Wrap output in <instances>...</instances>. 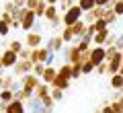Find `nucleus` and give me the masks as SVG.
Wrapping results in <instances>:
<instances>
[{"label": "nucleus", "instance_id": "16", "mask_svg": "<svg viewBox=\"0 0 123 113\" xmlns=\"http://www.w3.org/2000/svg\"><path fill=\"white\" fill-rule=\"evenodd\" d=\"M6 113H27V105L23 101H12V103H8Z\"/></svg>", "mask_w": 123, "mask_h": 113}, {"label": "nucleus", "instance_id": "42", "mask_svg": "<svg viewBox=\"0 0 123 113\" xmlns=\"http://www.w3.org/2000/svg\"><path fill=\"white\" fill-rule=\"evenodd\" d=\"M115 47H117L119 52H121V49H123V33L119 35V39H117V45H115Z\"/></svg>", "mask_w": 123, "mask_h": 113}, {"label": "nucleus", "instance_id": "24", "mask_svg": "<svg viewBox=\"0 0 123 113\" xmlns=\"http://www.w3.org/2000/svg\"><path fill=\"white\" fill-rule=\"evenodd\" d=\"M10 31H12L10 23H8V21H4V19H0V37H8Z\"/></svg>", "mask_w": 123, "mask_h": 113}, {"label": "nucleus", "instance_id": "31", "mask_svg": "<svg viewBox=\"0 0 123 113\" xmlns=\"http://www.w3.org/2000/svg\"><path fill=\"white\" fill-rule=\"evenodd\" d=\"M74 4H78V2H74V0H60V6H62V10L66 13L68 8H72Z\"/></svg>", "mask_w": 123, "mask_h": 113}, {"label": "nucleus", "instance_id": "23", "mask_svg": "<svg viewBox=\"0 0 123 113\" xmlns=\"http://www.w3.org/2000/svg\"><path fill=\"white\" fill-rule=\"evenodd\" d=\"M8 49H10V52H14V53H21L23 49H25V43L18 41V39H12V41H8Z\"/></svg>", "mask_w": 123, "mask_h": 113}, {"label": "nucleus", "instance_id": "32", "mask_svg": "<svg viewBox=\"0 0 123 113\" xmlns=\"http://www.w3.org/2000/svg\"><path fill=\"white\" fill-rule=\"evenodd\" d=\"M51 99L55 101V103L62 101V99H64V91H60V88H51Z\"/></svg>", "mask_w": 123, "mask_h": 113}, {"label": "nucleus", "instance_id": "34", "mask_svg": "<svg viewBox=\"0 0 123 113\" xmlns=\"http://www.w3.org/2000/svg\"><path fill=\"white\" fill-rule=\"evenodd\" d=\"M117 39H119V35L111 33V35H109V39H107V43H105V47H113V45H117Z\"/></svg>", "mask_w": 123, "mask_h": 113}, {"label": "nucleus", "instance_id": "30", "mask_svg": "<svg viewBox=\"0 0 123 113\" xmlns=\"http://www.w3.org/2000/svg\"><path fill=\"white\" fill-rule=\"evenodd\" d=\"M45 68H47L45 64H37L35 68H33V74H35L37 78H41V76H43V72H45Z\"/></svg>", "mask_w": 123, "mask_h": 113}, {"label": "nucleus", "instance_id": "41", "mask_svg": "<svg viewBox=\"0 0 123 113\" xmlns=\"http://www.w3.org/2000/svg\"><path fill=\"white\" fill-rule=\"evenodd\" d=\"M97 74H101V76H103V74H107V62H105V64H101V66H97Z\"/></svg>", "mask_w": 123, "mask_h": 113}, {"label": "nucleus", "instance_id": "35", "mask_svg": "<svg viewBox=\"0 0 123 113\" xmlns=\"http://www.w3.org/2000/svg\"><path fill=\"white\" fill-rule=\"evenodd\" d=\"M31 52H33V49L25 47V49H23L21 53H18V60H31Z\"/></svg>", "mask_w": 123, "mask_h": 113}, {"label": "nucleus", "instance_id": "12", "mask_svg": "<svg viewBox=\"0 0 123 113\" xmlns=\"http://www.w3.org/2000/svg\"><path fill=\"white\" fill-rule=\"evenodd\" d=\"M27 113H43L45 109H43V103H41L37 97H33L31 101H27Z\"/></svg>", "mask_w": 123, "mask_h": 113}, {"label": "nucleus", "instance_id": "13", "mask_svg": "<svg viewBox=\"0 0 123 113\" xmlns=\"http://www.w3.org/2000/svg\"><path fill=\"white\" fill-rule=\"evenodd\" d=\"M57 78V68L55 66H51V68H45V72H43V76H41V80H43L45 84H49L51 86V82Z\"/></svg>", "mask_w": 123, "mask_h": 113}, {"label": "nucleus", "instance_id": "2", "mask_svg": "<svg viewBox=\"0 0 123 113\" xmlns=\"http://www.w3.org/2000/svg\"><path fill=\"white\" fill-rule=\"evenodd\" d=\"M37 21H39V19L35 17V13L29 10V8H25L23 10V19H21V29L27 31V33H31V31H33V25H35Z\"/></svg>", "mask_w": 123, "mask_h": 113}, {"label": "nucleus", "instance_id": "25", "mask_svg": "<svg viewBox=\"0 0 123 113\" xmlns=\"http://www.w3.org/2000/svg\"><path fill=\"white\" fill-rule=\"evenodd\" d=\"M107 21V25H113V23H117V14H115V10L113 8H105V17H103Z\"/></svg>", "mask_w": 123, "mask_h": 113}, {"label": "nucleus", "instance_id": "19", "mask_svg": "<svg viewBox=\"0 0 123 113\" xmlns=\"http://www.w3.org/2000/svg\"><path fill=\"white\" fill-rule=\"evenodd\" d=\"M72 72H74V66L72 64H62L60 68H57V74L64 76V78H68V80H72Z\"/></svg>", "mask_w": 123, "mask_h": 113}, {"label": "nucleus", "instance_id": "20", "mask_svg": "<svg viewBox=\"0 0 123 113\" xmlns=\"http://www.w3.org/2000/svg\"><path fill=\"white\" fill-rule=\"evenodd\" d=\"M109 84H111L113 91H123V76H121V74L111 76V78H109Z\"/></svg>", "mask_w": 123, "mask_h": 113}, {"label": "nucleus", "instance_id": "7", "mask_svg": "<svg viewBox=\"0 0 123 113\" xmlns=\"http://www.w3.org/2000/svg\"><path fill=\"white\" fill-rule=\"evenodd\" d=\"M90 62L94 66H101L107 62V49L105 47H97V45H92L90 49Z\"/></svg>", "mask_w": 123, "mask_h": 113}, {"label": "nucleus", "instance_id": "22", "mask_svg": "<svg viewBox=\"0 0 123 113\" xmlns=\"http://www.w3.org/2000/svg\"><path fill=\"white\" fill-rule=\"evenodd\" d=\"M78 6L82 8V13H90V10L97 6V2H94V0H78Z\"/></svg>", "mask_w": 123, "mask_h": 113}, {"label": "nucleus", "instance_id": "1", "mask_svg": "<svg viewBox=\"0 0 123 113\" xmlns=\"http://www.w3.org/2000/svg\"><path fill=\"white\" fill-rule=\"evenodd\" d=\"M82 17H84L82 8H80L78 4H74L72 8H68L66 13H64V17H62V21H64V27H74L78 21H82Z\"/></svg>", "mask_w": 123, "mask_h": 113}, {"label": "nucleus", "instance_id": "3", "mask_svg": "<svg viewBox=\"0 0 123 113\" xmlns=\"http://www.w3.org/2000/svg\"><path fill=\"white\" fill-rule=\"evenodd\" d=\"M33 68H35V64H33L31 60H18L12 70H14V76L23 78V76H27V74H33Z\"/></svg>", "mask_w": 123, "mask_h": 113}, {"label": "nucleus", "instance_id": "39", "mask_svg": "<svg viewBox=\"0 0 123 113\" xmlns=\"http://www.w3.org/2000/svg\"><path fill=\"white\" fill-rule=\"evenodd\" d=\"M101 113H115V109L111 107V103H105V105L101 107Z\"/></svg>", "mask_w": 123, "mask_h": 113}, {"label": "nucleus", "instance_id": "6", "mask_svg": "<svg viewBox=\"0 0 123 113\" xmlns=\"http://www.w3.org/2000/svg\"><path fill=\"white\" fill-rule=\"evenodd\" d=\"M47 58H49V49L45 47V45H41V47H37V49L31 52V62H33L35 66H37V64H45Z\"/></svg>", "mask_w": 123, "mask_h": 113}, {"label": "nucleus", "instance_id": "28", "mask_svg": "<svg viewBox=\"0 0 123 113\" xmlns=\"http://www.w3.org/2000/svg\"><path fill=\"white\" fill-rule=\"evenodd\" d=\"M113 10H115V14H117V17H123V0H115Z\"/></svg>", "mask_w": 123, "mask_h": 113}, {"label": "nucleus", "instance_id": "36", "mask_svg": "<svg viewBox=\"0 0 123 113\" xmlns=\"http://www.w3.org/2000/svg\"><path fill=\"white\" fill-rule=\"evenodd\" d=\"M39 2H41V0H27V8H29V10H35L37 6H39Z\"/></svg>", "mask_w": 123, "mask_h": 113}, {"label": "nucleus", "instance_id": "5", "mask_svg": "<svg viewBox=\"0 0 123 113\" xmlns=\"http://www.w3.org/2000/svg\"><path fill=\"white\" fill-rule=\"evenodd\" d=\"M45 47H47L51 53L64 52V39H62V35H51V37H47V41H45Z\"/></svg>", "mask_w": 123, "mask_h": 113}, {"label": "nucleus", "instance_id": "33", "mask_svg": "<svg viewBox=\"0 0 123 113\" xmlns=\"http://www.w3.org/2000/svg\"><path fill=\"white\" fill-rule=\"evenodd\" d=\"M94 29H97V33H98V31H107V29H109V25H107L105 19H101V21L94 23Z\"/></svg>", "mask_w": 123, "mask_h": 113}, {"label": "nucleus", "instance_id": "4", "mask_svg": "<svg viewBox=\"0 0 123 113\" xmlns=\"http://www.w3.org/2000/svg\"><path fill=\"white\" fill-rule=\"evenodd\" d=\"M121 64H123V53H115L111 60H107V74L109 76H115V74H119V70H121Z\"/></svg>", "mask_w": 123, "mask_h": 113}, {"label": "nucleus", "instance_id": "43", "mask_svg": "<svg viewBox=\"0 0 123 113\" xmlns=\"http://www.w3.org/2000/svg\"><path fill=\"white\" fill-rule=\"evenodd\" d=\"M45 2H47L49 6H57V2H60V0H45Z\"/></svg>", "mask_w": 123, "mask_h": 113}, {"label": "nucleus", "instance_id": "27", "mask_svg": "<svg viewBox=\"0 0 123 113\" xmlns=\"http://www.w3.org/2000/svg\"><path fill=\"white\" fill-rule=\"evenodd\" d=\"M17 82V76L14 74H8V76H4V88H12V84Z\"/></svg>", "mask_w": 123, "mask_h": 113}, {"label": "nucleus", "instance_id": "8", "mask_svg": "<svg viewBox=\"0 0 123 113\" xmlns=\"http://www.w3.org/2000/svg\"><path fill=\"white\" fill-rule=\"evenodd\" d=\"M41 43H43V35L41 33H27L25 35V47H29V49H37V47H41Z\"/></svg>", "mask_w": 123, "mask_h": 113}, {"label": "nucleus", "instance_id": "10", "mask_svg": "<svg viewBox=\"0 0 123 113\" xmlns=\"http://www.w3.org/2000/svg\"><path fill=\"white\" fill-rule=\"evenodd\" d=\"M41 82H43V80L37 78L35 74H27V76H23V78H21V86L27 88V91H35Z\"/></svg>", "mask_w": 123, "mask_h": 113}, {"label": "nucleus", "instance_id": "11", "mask_svg": "<svg viewBox=\"0 0 123 113\" xmlns=\"http://www.w3.org/2000/svg\"><path fill=\"white\" fill-rule=\"evenodd\" d=\"M62 17H64V14L57 10V6H47V10H45V17H43V19L47 21V25H49V23L62 21Z\"/></svg>", "mask_w": 123, "mask_h": 113}, {"label": "nucleus", "instance_id": "38", "mask_svg": "<svg viewBox=\"0 0 123 113\" xmlns=\"http://www.w3.org/2000/svg\"><path fill=\"white\" fill-rule=\"evenodd\" d=\"M17 8H27V0H10Z\"/></svg>", "mask_w": 123, "mask_h": 113}, {"label": "nucleus", "instance_id": "18", "mask_svg": "<svg viewBox=\"0 0 123 113\" xmlns=\"http://www.w3.org/2000/svg\"><path fill=\"white\" fill-rule=\"evenodd\" d=\"M49 95H51V86L45 84V82H41L39 86L35 88V97L37 99H45V97H49Z\"/></svg>", "mask_w": 123, "mask_h": 113}, {"label": "nucleus", "instance_id": "29", "mask_svg": "<svg viewBox=\"0 0 123 113\" xmlns=\"http://www.w3.org/2000/svg\"><path fill=\"white\" fill-rule=\"evenodd\" d=\"M17 10H18V8L12 4V2H6V4H4V13H8L12 19H14V14H17Z\"/></svg>", "mask_w": 123, "mask_h": 113}, {"label": "nucleus", "instance_id": "40", "mask_svg": "<svg viewBox=\"0 0 123 113\" xmlns=\"http://www.w3.org/2000/svg\"><path fill=\"white\" fill-rule=\"evenodd\" d=\"M33 33H43V25H41V21H37L35 25H33Z\"/></svg>", "mask_w": 123, "mask_h": 113}, {"label": "nucleus", "instance_id": "21", "mask_svg": "<svg viewBox=\"0 0 123 113\" xmlns=\"http://www.w3.org/2000/svg\"><path fill=\"white\" fill-rule=\"evenodd\" d=\"M14 101V93L10 88H2L0 91V103H12Z\"/></svg>", "mask_w": 123, "mask_h": 113}, {"label": "nucleus", "instance_id": "15", "mask_svg": "<svg viewBox=\"0 0 123 113\" xmlns=\"http://www.w3.org/2000/svg\"><path fill=\"white\" fill-rule=\"evenodd\" d=\"M109 35H111V31H109V29H107V31H98V33L94 35V39H92V43L97 45V47H105L107 39H109Z\"/></svg>", "mask_w": 123, "mask_h": 113}, {"label": "nucleus", "instance_id": "44", "mask_svg": "<svg viewBox=\"0 0 123 113\" xmlns=\"http://www.w3.org/2000/svg\"><path fill=\"white\" fill-rule=\"evenodd\" d=\"M119 74H121V76H123V64H121V70H119Z\"/></svg>", "mask_w": 123, "mask_h": 113}, {"label": "nucleus", "instance_id": "14", "mask_svg": "<svg viewBox=\"0 0 123 113\" xmlns=\"http://www.w3.org/2000/svg\"><path fill=\"white\" fill-rule=\"evenodd\" d=\"M62 39H64V43H74L78 37H76V33H74V27H64L62 29Z\"/></svg>", "mask_w": 123, "mask_h": 113}, {"label": "nucleus", "instance_id": "17", "mask_svg": "<svg viewBox=\"0 0 123 113\" xmlns=\"http://www.w3.org/2000/svg\"><path fill=\"white\" fill-rule=\"evenodd\" d=\"M70 82H72V80H68V78H64V76H60V74H57V78H55V80L51 82V88H60V91H68V88H70Z\"/></svg>", "mask_w": 123, "mask_h": 113}, {"label": "nucleus", "instance_id": "37", "mask_svg": "<svg viewBox=\"0 0 123 113\" xmlns=\"http://www.w3.org/2000/svg\"><path fill=\"white\" fill-rule=\"evenodd\" d=\"M105 49H107V60H111L115 53H119V49L115 47V45H113V47H105Z\"/></svg>", "mask_w": 123, "mask_h": 113}, {"label": "nucleus", "instance_id": "26", "mask_svg": "<svg viewBox=\"0 0 123 113\" xmlns=\"http://www.w3.org/2000/svg\"><path fill=\"white\" fill-rule=\"evenodd\" d=\"M80 68H82V74H92V72H97V66L92 64L90 60H88L86 64H82V66H80Z\"/></svg>", "mask_w": 123, "mask_h": 113}, {"label": "nucleus", "instance_id": "45", "mask_svg": "<svg viewBox=\"0 0 123 113\" xmlns=\"http://www.w3.org/2000/svg\"><path fill=\"white\" fill-rule=\"evenodd\" d=\"M97 113H101V109H98V111H97Z\"/></svg>", "mask_w": 123, "mask_h": 113}, {"label": "nucleus", "instance_id": "9", "mask_svg": "<svg viewBox=\"0 0 123 113\" xmlns=\"http://www.w3.org/2000/svg\"><path fill=\"white\" fill-rule=\"evenodd\" d=\"M0 58H2V64H4V68H14L18 62V53L10 52L8 47L4 49V52H0Z\"/></svg>", "mask_w": 123, "mask_h": 113}]
</instances>
